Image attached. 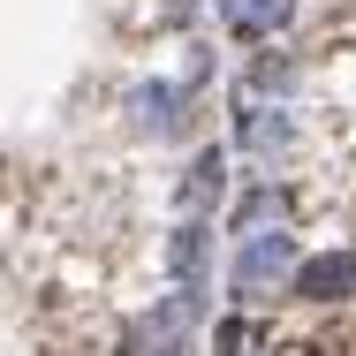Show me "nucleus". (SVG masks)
Instances as JSON below:
<instances>
[{
  "mask_svg": "<svg viewBox=\"0 0 356 356\" xmlns=\"http://www.w3.org/2000/svg\"><path fill=\"white\" fill-rule=\"evenodd\" d=\"M303 243H296V227H273V235H250V243H227V311H250V318H266V311H281L288 296H296V273H303Z\"/></svg>",
  "mask_w": 356,
  "mask_h": 356,
  "instance_id": "nucleus-1",
  "label": "nucleus"
},
{
  "mask_svg": "<svg viewBox=\"0 0 356 356\" xmlns=\"http://www.w3.org/2000/svg\"><path fill=\"white\" fill-rule=\"evenodd\" d=\"M235 190H243L235 144H227V137L190 144V159H182V175H175V220H227Z\"/></svg>",
  "mask_w": 356,
  "mask_h": 356,
  "instance_id": "nucleus-5",
  "label": "nucleus"
},
{
  "mask_svg": "<svg viewBox=\"0 0 356 356\" xmlns=\"http://www.w3.org/2000/svg\"><path fill=\"white\" fill-rule=\"evenodd\" d=\"M227 144H235V159H250V175H288L303 152V114L227 91Z\"/></svg>",
  "mask_w": 356,
  "mask_h": 356,
  "instance_id": "nucleus-4",
  "label": "nucleus"
},
{
  "mask_svg": "<svg viewBox=\"0 0 356 356\" xmlns=\"http://www.w3.org/2000/svg\"><path fill=\"white\" fill-rule=\"evenodd\" d=\"M205 8H213V23L235 38V46H243V38H250V23L266 15V0H205Z\"/></svg>",
  "mask_w": 356,
  "mask_h": 356,
  "instance_id": "nucleus-12",
  "label": "nucleus"
},
{
  "mask_svg": "<svg viewBox=\"0 0 356 356\" xmlns=\"http://www.w3.org/2000/svg\"><path fill=\"white\" fill-rule=\"evenodd\" d=\"M175 76H182V83L205 99V91L220 83V46H213V38H190V46H182V69H175Z\"/></svg>",
  "mask_w": 356,
  "mask_h": 356,
  "instance_id": "nucleus-11",
  "label": "nucleus"
},
{
  "mask_svg": "<svg viewBox=\"0 0 356 356\" xmlns=\"http://www.w3.org/2000/svg\"><path fill=\"white\" fill-rule=\"evenodd\" d=\"M114 114H122V129L152 152H167V144H205L197 137V114H205V99L182 83V76L152 69L137 83H122V99H114Z\"/></svg>",
  "mask_w": 356,
  "mask_h": 356,
  "instance_id": "nucleus-3",
  "label": "nucleus"
},
{
  "mask_svg": "<svg viewBox=\"0 0 356 356\" xmlns=\"http://www.w3.org/2000/svg\"><path fill=\"white\" fill-rule=\"evenodd\" d=\"M220 220H175L167 227V243H159V273L167 288H197V296H213L227 281V258H220Z\"/></svg>",
  "mask_w": 356,
  "mask_h": 356,
  "instance_id": "nucleus-6",
  "label": "nucleus"
},
{
  "mask_svg": "<svg viewBox=\"0 0 356 356\" xmlns=\"http://www.w3.org/2000/svg\"><path fill=\"white\" fill-rule=\"evenodd\" d=\"M266 318H250V311H220L213 318V334H205V349L213 356H266Z\"/></svg>",
  "mask_w": 356,
  "mask_h": 356,
  "instance_id": "nucleus-10",
  "label": "nucleus"
},
{
  "mask_svg": "<svg viewBox=\"0 0 356 356\" xmlns=\"http://www.w3.org/2000/svg\"><path fill=\"white\" fill-rule=\"evenodd\" d=\"M235 91L243 99H273V106H296L303 99V54L296 46H258L243 76H235Z\"/></svg>",
  "mask_w": 356,
  "mask_h": 356,
  "instance_id": "nucleus-9",
  "label": "nucleus"
},
{
  "mask_svg": "<svg viewBox=\"0 0 356 356\" xmlns=\"http://www.w3.org/2000/svg\"><path fill=\"white\" fill-rule=\"evenodd\" d=\"M213 296L197 288H167L152 296L144 311H129L114 326V356H205V334H213Z\"/></svg>",
  "mask_w": 356,
  "mask_h": 356,
  "instance_id": "nucleus-2",
  "label": "nucleus"
},
{
  "mask_svg": "<svg viewBox=\"0 0 356 356\" xmlns=\"http://www.w3.org/2000/svg\"><path fill=\"white\" fill-rule=\"evenodd\" d=\"M227 243H250V235H273V227H296V190L281 175H243L235 205H227Z\"/></svg>",
  "mask_w": 356,
  "mask_h": 356,
  "instance_id": "nucleus-7",
  "label": "nucleus"
},
{
  "mask_svg": "<svg viewBox=\"0 0 356 356\" xmlns=\"http://www.w3.org/2000/svg\"><path fill=\"white\" fill-rule=\"evenodd\" d=\"M288 303H311V311H334V303H356V250H311L303 273H296V296Z\"/></svg>",
  "mask_w": 356,
  "mask_h": 356,
  "instance_id": "nucleus-8",
  "label": "nucleus"
}]
</instances>
